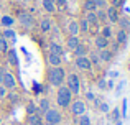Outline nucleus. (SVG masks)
I'll list each match as a JSON object with an SVG mask.
<instances>
[{
	"instance_id": "7ed1b4c3",
	"label": "nucleus",
	"mask_w": 130,
	"mask_h": 125,
	"mask_svg": "<svg viewBox=\"0 0 130 125\" xmlns=\"http://www.w3.org/2000/svg\"><path fill=\"white\" fill-rule=\"evenodd\" d=\"M66 87L69 89V92L73 94V96H77V94L81 92V79L77 74H69V76H66Z\"/></svg>"
},
{
	"instance_id": "cd10ccee",
	"label": "nucleus",
	"mask_w": 130,
	"mask_h": 125,
	"mask_svg": "<svg viewBox=\"0 0 130 125\" xmlns=\"http://www.w3.org/2000/svg\"><path fill=\"white\" fill-rule=\"evenodd\" d=\"M36 112H38V105H36L35 102H28L26 104V114H28V115L36 114Z\"/></svg>"
},
{
	"instance_id": "3c124183",
	"label": "nucleus",
	"mask_w": 130,
	"mask_h": 125,
	"mask_svg": "<svg viewBox=\"0 0 130 125\" xmlns=\"http://www.w3.org/2000/svg\"><path fill=\"white\" fill-rule=\"evenodd\" d=\"M23 2H28V0H23Z\"/></svg>"
},
{
	"instance_id": "dca6fc26",
	"label": "nucleus",
	"mask_w": 130,
	"mask_h": 125,
	"mask_svg": "<svg viewBox=\"0 0 130 125\" xmlns=\"http://www.w3.org/2000/svg\"><path fill=\"white\" fill-rule=\"evenodd\" d=\"M94 45H95V48H97V49H105V48L109 46V40L99 35V36H95V40H94Z\"/></svg>"
},
{
	"instance_id": "9b49d317",
	"label": "nucleus",
	"mask_w": 130,
	"mask_h": 125,
	"mask_svg": "<svg viewBox=\"0 0 130 125\" xmlns=\"http://www.w3.org/2000/svg\"><path fill=\"white\" fill-rule=\"evenodd\" d=\"M105 16H107V20L110 23H117V20L120 18L119 16V13H117V8L115 7H109L107 10H105Z\"/></svg>"
},
{
	"instance_id": "de8ad7c7",
	"label": "nucleus",
	"mask_w": 130,
	"mask_h": 125,
	"mask_svg": "<svg viewBox=\"0 0 130 125\" xmlns=\"http://www.w3.org/2000/svg\"><path fill=\"white\" fill-rule=\"evenodd\" d=\"M28 2H38V0H28Z\"/></svg>"
},
{
	"instance_id": "6ab92c4d",
	"label": "nucleus",
	"mask_w": 130,
	"mask_h": 125,
	"mask_svg": "<svg viewBox=\"0 0 130 125\" xmlns=\"http://www.w3.org/2000/svg\"><path fill=\"white\" fill-rule=\"evenodd\" d=\"M2 36L7 40V41H8V40H10V41H15L17 33H15V30H13V28H5V30L2 31Z\"/></svg>"
},
{
	"instance_id": "e433bc0d",
	"label": "nucleus",
	"mask_w": 130,
	"mask_h": 125,
	"mask_svg": "<svg viewBox=\"0 0 130 125\" xmlns=\"http://www.w3.org/2000/svg\"><path fill=\"white\" fill-rule=\"evenodd\" d=\"M99 110H101L102 114H109L110 112V105H109L107 102H101L99 104Z\"/></svg>"
},
{
	"instance_id": "49530a36",
	"label": "nucleus",
	"mask_w": 130,
	"mask_h": 125,
	"mask_svg": "<svg viewBox=\"0 0 130 125\" xmlns=\"http://www.w3.org/2000/svg\"><path fill=\"white\" fill-rule=\"evenodd\" d=\"M3 74H5V69L0 67V84H2V79H3Z\"/></svg>"
},
{
	"instance_id": "72a5a7b5",
	"label": "nucleus",
	"mask_w": 130,
	"mask_h": 125,
	"mask_svg": "<svg viewBox=\"0 0 130 125\" xmlns=\"http://www.w3.org/2000/svg\"><path fill=\"white\" fill-rule=\"evenodd\" d=\"M117 23L120 25V28H122V30H125V31H127V28L130 26V20H127V18H119V20H117Z\"/></svg>"
},
{
	"instance_id": "393cba45",
	"label": "nucleus",
	"mask_w": 130,
	"mask_h": 125,
	"mask_svg": "<svg viewBox=\"0 0 130 125\" xmlns=\"http://www.w3.org/2000/svg\"><path fill=\"white\" fill-rule=\"evenodd\" d=\"M8 53V63L12 64V66H18V56H17V51L15 49H10Z\"/></svg>"
},
{
	"instance_id": "603ef678",
	"label": "nucleus",
	"mask_w": 130,
	"mask_h": 125,
	"mask_svg": "<svg viewBox=\"0 0 130 125\" xmlns=\"http://www.w3.org/2000/svg\"><path fill=\"white\" fill-rule=\"evenodd\" d=\"M128 59H130V58H128Z\"/></svg>"
},
{
	"instance_id": "f3484780",
	"label": "nucleus",
	"mask_w": 130,
	"mask_h": 125,
	"mask_svg": "<svg viewBox=\"0 0 130 125\" xmlns=\"http://www.w3.org/2000/svg\"><path fill=\"white\" fill-rule=\"evenodd\" d=\"M26 123H30V125H43L44 120H43V117L40 115L38 112H36V114H31V115H28V122H26Z\"/></svg>"
},
{
	"instance_id": "b1692460",
	"label": "nucleus",
	"mask_w": 130,
	"mask_h": 125,
	"mask_svg": "<svg viewBox=\"0 0 130 125\" xmlns=\"http://www.w3.org/2000/svg\"><path fill=\"white\" fill-rule=\"evenodd\" d=\"M125 84H127V81H125V79H120V81L117 82V86H115V91H114L115 97H119L122 92H124V89H125Z\"/></svg>"
},
{
	"instance_id": "aec40b11",
	"label": "nucleus",
	"mask_w": 130,
	"mask_h": 125,
	"mask_svg": "<svg viewBox=\"0 0 130 125\" xmlns=\"http://www.w3.org/2000/svg\"><path fill=\"white\" fill-rule=\"evenodd\" d=\"M115 40H117V43H119V45H124V43L128 40V35H127V31L120 28L117 33H115Z\"/></svg>"
},
{
	"instance_id": "1a4fd4ad",
	"label": "nucleus",
	"mask_w": 130,
	"mask_h": 125,
	"mask_svg": "<svg viewBox=\"0 0 130 125\" xmlns=\"http://www.w3.org/2000/svg\"><path fill=\"white\" fill-rule=\"evenodd\" d=\"M40 30H41L43 33H50L51 30H53V20H51L50 16L41 18V22H40Z\"/></svg>"
},
{
	"instance_id": "a19ab883",
	"label": "nucleus",
	"mask_w": 130,
	"mask_h": 125,
	"mask_svg": "<svg viewBox=\"0 0 130 125\" xmlns=\"http://www.w3.org/2000/svg\"><path fill=\"white\" fill-rule=\"evenodd\" d=\"M7 94H8V91L5 89V87L0 84V99H3V97H7Z\"/></svg>"
},
{
	"instance_id": "7c9ffc66",
	"label": "nucleus",
	"mask_w": 130,
	"mask_h": 125,
	"mask_svg": "<svg viewBox=\"0 0 130 125\" xmlns=\"http://www.w3.org/2000/svg\"><path fill=\"white\" fill-rule=\"evenodd\" d=\"M110 115H112V122H115V120H120V109L119 107H115V109H110Z\"/></svg>"
},
{
	"instance_id": "c756f323",
	"label": "nucleus",
	"mask_w": 130,
	"mask_h": 125,
	"mask_svg": "<svg viewBox=\"0 0 130 125\" xmlns=\"http://www.w3.org/2000/svg\"><path fill=\"white\" fill-rule=\"evenodd\" d=\"M7 51H8V41H7L2 36V33H0V53H7Z\"/></svg>"
},
{
	"instance_id": "2eb2a0df",
	"label": "nucleus",
	"mask_w": 130,
	"mask_h": 125,
	"mask_svg": "<svg viewBox=\"0 0 130 125\" xmlns=\"http://www.w3.org/2000/svg\"><path fill=\"white\" fill-rule=\"evenodd\" d=\"M46 59H48V64H50V66H53V67L61 66V63H63V58H61V56H58V55H53V53H50Z\"/></svg>"
},
{
	"instance_id": "ddd939ff",
	"label": "nucleus",
	"mask_w": 130,
	"mask_h": 125,
	"mask_svg": "<svg viewBox=\"0 0 130 125\" xmlns=\"http://www.w3.org/2000/svg\"><path fill=\"white\" fill-rule=\"evenodd\" d=\"M41 5H43L44 12H48L50 15L56 13V10H58V7H56V3H54V0H41Z\"/></svg>"
},
{
	"instance_id": "bb28decb",
	"label": "nucleus",
	"mask_w": 130,
	"mask_h": 125,
	"mask_svg": "<svg viewBox=\"0 0 130 125\" xmlns=\"http://www.w3.org/2000/svg\"><path fill=\"white\" fill-rule=\"evenodd\" d=\"M77 125H92L91 117H89L87 114H83V115H79V119H77Z\"/></svg>"
},
{
	"instance_id": "473e14b6",
	"label": "nucleus",
	"mask_w": 130,
	"mask_h": 125,
	"mask_svg": "<svg viewBox=\"0 0 130 125\" xmlns=\"http://www.w3.org/2000/svg\"><path fill=\"white\" fill-rule=\"evenodd\" d=\"M89 61H91V64L92 66H99V64H101V59H99V55L97 53H91V56H89Z\"/></svg>"
},
{
	"instance_id": "9d476101",
	"label": "nucleus",
	"mask_w": 130,
	"mask_h": 125,
	"mask_svg": "<svg viewBox=\"0 0 130 125\" xmlns=\"http://www.w3.org/2000/svg\"><path fill=\"white\" fill-rule=\"evenodd\" d=\"M97 55H99V59H101V63H109V61H112V58H114V53H112L109 48L99 49Z\"/></svg>"
},
{
	"instance_id": "423d86ee",
	"label": "nucleus",
	"mask_w": 130,
	"mask_h": 125,
	"mask_svg": "<svg viewBox=\"0 0 130 125\" xmlns=\"http://www.w3.org/2000/svg\"><path fill=\"white\" fill-rule=\"evenodd\" d=\"M2 86L5 87L7 91H13V89H15V87H17V77H15V74L5 71L3 79H2Z\"/></svg>"
},
{
	"instance_id": "4be33fe9",
	"label": "nucleus",
	"mask_w": 130,
	"mask_h": 125,
	"mask_svg": "<svg viewBox=\"0 0 130 125\" xmlns=\"http://www.w3.org/2000/svg\"><path fill=\"white\" fill-rule=\"evenodd\" d=\"M73 53H74V56H87L86 53H87V48H86V45H83V43H81V45H77L76 48L73 49Z\"/></svg>"
},
{
	"instance_id": "412c9836",
	"label": "nucleus",
	"mask_w": 130,
	"mask_h": 125,
	"mask_svg": "<svg viewBox=\"0 0 130 125\" xmlns=\"http://www.w3.org/2000/svg\"><path fill=\"white\" fill-rule=\"evenodd\" d=\"M0 23H2L5 28H12L13 23H15V18H13V16H10V15H3L2 18H0Z\"/></svg>"
},
{
	"instance_id": "79ce46f5",
	"label": "nucleus",
	"mask_w": 130,
	"mask_h": 125,
	"mask_svg": "<svg viewBox=\"0 0 130 125\" xmlns=\"http://www.w3.org/2000/svg\"><path fill=\"white\" fill-rule=\"evenodd\" d=\"M109 77H110L112 81L117 79V77H119V71H109Z\"/></svg>"
},
{
	"instance_id": "6e6552de",
	"label": "nucleus",
	"mask_w": 130,
	"mask_h": 125,
	"mask_svg": "<svg viewBox=\"0 0 130 125\" xmlns=\"http://www.w3.org/2000/svg\"><path fill=\"white\" fill-rule=\"evenodd\" d=\"M76 66L79 67L81 71H91L92 64L89 61V56H77L76 58Z\"/></svg>"
},
{
	"instance_id": "37998d69",
	"label": "nucleus",
	"mask_w": 130,
	"mask_h": 125,
	"mask_svg": "<svg viewBox=\"0 0 130 125\" xmlns=\"http://www.w3.org/2000/svg\"><path fill=\"white\" fill-rule=\"evenodd\" d=\"M92 2L95 3V7H97V8H102V7L105 5V0H92Z\"/></svg>"
},
{
	"instance_id": "ea45409f",
	"label": "nucleus",
	"mask_w": 130,
	"mask_h": 125,
	"mask_svg": "<svg viewBox=\"0 0 130 125\" xmlns=\"http://www.w3.org/2000/svg\"><path fill=\"white\" fill-rule=\"evenodd\" d=\"M97 86H99V89L105 91V89H107V82H105V79H101V81L97 82Z\"/></svg>"
},
{
	"instance_id": "58836bf2",
	"label": "nucleus",
	"mask_w": 130,
	"mask_h": 125,
	"mask_svg": "<svg viewBox=\"0 0 130 125\" xmlns=\"http://www.w3.org/2000/svg\"><path fill=\"white\" fill-rule=\"evenodd\" d=\"M86 99L91 100V102H94V100H95V96H94V92H92V91H87V92H86Z\"/></svg>"
},
{
	"instance_id": "c9c22d12",
	"label": "nucleus",
	"mask_w": 130,
	"mask_h": 125,
	"mask_svg": "<svg viewBox=\"0 0 130 125\" xmlns=\"http://www.w3.org/2000/svg\"><path fill=\"white\" fill-rule=\"evenodd\" d=\"M127 105H128V100L124 99L122 100V109H120V117L122 119H125V115H127Z\"/></svg>"
},
{
	"instance_id": "f257e3e1",
	"label": "nucleus",
	"mask_w": 130,
	"mask_h": 125,
	"mask_svg": "<svg viewBox=\"0 0 130 125\" xmlns=\"http://www.w3.org/2000/svg\"><path fill=\"white\" fill-rule=\"evenodd\" d=\"M48 79H50V84H51V86L59 87V86H63V82L66 81V71H64L61 66L51 67V69H50V74H48Z\"/></svg>"
},
{
	"instance_id": "0eeeda50",
	"label": "nucleus",
	"mask_w": 130,
	"mask_h": 125,
	"mask_svg": "<svg viewBox=\"0 0 130 125\" xmlns=\"http://www.w3.org/2000/svg\"><path fill=\"white\" fill-rule=\"evenodd\" d=\"M18 22L22 23V26H25V28H33V25H35V18H33L31 13L28 12H22L18 15Z\"/></svg>"
},
{
	"instance_id": "09e8293b",
	"label": "nucleus",
	"mask_w": 130,
	"mask_h": 125,
	"mask_svg": "<svg viewBox=\"0 0 130 125\" xmlns=\"http://www.w3.org/2000/svg\"><path fill=\"white\" fill-rule=\"evenodd\" d=\"M0 125H2V115H0Z\"/></svg>"
},
{
	"instance_id": "a211bd4d",
	"label": "nucleus",
	"mask_w": 130,
	"mask_h": 125,
	"mask_svg": "<svg viewBox=\"0 0 130 125\" xmlns=\"http://www.w3.org/2000/svg\"><path fill=\"white\" fill-rule=\"evenodd\" d=\"M77 45H81V40H79V36H69V38L66 40V46L73 51L74 48H76Z\"/></svg>"
},
{
	"instance_id": "4468645a",
	"label": "nucleus",
	"mask_w": 130,
	"mask_h": 125,
	"mask_svg": "<svg viewBox=\"0 0 130 125\" xmlns=\"http://www.w3.org/2000/svg\"><path fill=\"white\" fill-rule=\"evenodd\" d=\"M50 53L58 55V56H63V55H64L63 45H59V43H56V41H51V43H50Z\"/></svg>"
},
{
	"instance_id": "a878e982",
	"label": "nucleus",
	"mask_w": 130,
	"mask_h": 125,
	"mask_svg": "<svg viewBox=\"0 0 130 125\" xmlns=\"http://www.w3.org/2000/svg\"><path fill=\"white\" fill-rule=\"evenodd\" d=\"M86 22L89 23V26H94L95 25V23H97L99 22V20H97V16H95V12H86Z\"/></svg>"
},
{
	"instance_id": "5701e85b",
	"label": "nucleus",
	"mask_w": 130,
	"mask_h": 125,
	"mask_svg": "<svg viewBox=\"0 0 130 125\" xmlns=\"http://www.w3.org/2000/svg\"><path fill=\"white\" fill-rule=\"evenodd\" d=\"M48 109H50V99H46V97L40 99V102H38V110H40L41 114H44Z\"/></svg>"
},
{
	"instance_id": "39448f33",
	"label": "nucleus",
	"mask_w": 130,
	"mask_h": 125,
	"mask_svg": "<svg viewBox=\"0 0 130 125\" xmlns=\"http://www.w3.org/2000/svg\"><path fill=\"white\" fill-rule=\"evenodd\" d=\"M69 109H71V112H73L74 117H79V115H83V114H86V102L81 100V99H76V100L71 102Z\"/></svg>"
},
{
	"instance_id": "20e7f679",
	"label": "nucleus",
	"mask_w": 130,
	"mask_h": 125,
	"mask_svg": "<svg viewBox=\"0 0 130 125\" xmlns=\"http://www.w3.org/2000/svg\"><path fill=\"white\" fill-rule=\"evenodd\" d=\"M61 119H63L61 112H59V110H56V109H51V107L43 114V120H44V122H50V123H53V125H58V123L61 122Z\"/></svg>"
},
{
	"instance_id": "2f4dec72",
	"label": "nucleus",
	"mask_w": 130,
	"mask_h": 125,
	"mask_svg": "<svg viewBox=\"0 0 130 125\" xmlns=\"http://www.w3.org/2000/svg\"><path fill=\"white\" fill-rule=\"evenodd\" d=\"M101 36H104V38H110L112 36V28L110 26H102V31H101Z\"/></svg>"
},
{
	"instance_id": "4c0bfd02",
	"label": "nucleus",
	"mask_w": 130,
	"mask_h": 125,
	"mask_svg": "<svg viewBox=\"0 0 130 125\" xmlns=\"http://www.w3.org/2000/svg\"><path fill=\"white\" fill-rule=\"evenodd\" d=\"M95 16H97V20H101V22H104V20H107V16H105V12L104 10H95Z\"/></svg>"
},
{
	"instance_id": "8fccbe9b",
	"label": "nucleus",
	"mask_w": 130,
	"mask_h": 125,
	"mask_svg": "<svg viewBox=\"0 0 130 125\" xmlns=\"http://www.w3.org/2000/svg\"><path fill=\"white\" fill-rule=\"evenodd\" d=\"M23 125H30V123H23Z\"/></svg>"
},
{
	"instance_id": "c85d7f7f",
	"label": "nucleus",
	"mask_w": 130,
	"mask_h": 125,
	"mask_svg": "<svg viewBox=\"0 0 130 125\" xmlns=\"http://www.w3.org/2000/svg\"><path fill=\"white\" fill-rule=\"evenodd\" d=\"M84 10H86V12H95L97 7H95V3L92 2V0H86V2H84Z\"/></svg>"
},
{
	"instance_id": "f03ea898",
	"label": "nucleus",
	"mask_w": 130,
	"mask_h": 125,
	"mask_svg": "<svg viewBox=\"0 0 130 125\" xmlns=\"http://www.w3.org/2000/svg\"><path fill=\"white\" fill-rule=\"evenodd\" d=\"M56 102H58V105L63 107V109H66V107L71 105V102H73V94L69 92V89H68L66 86H59L58 87Z\"/></svg>"
},
{
	"instance_id": "f8f14e48",
	"label": "nucleus",
	"mask_w": 130,
	"mask_h": 125,
	"mask_svg": "<svg viewBox=\"0 0 130 125\" xmlns=\"http://www.w3.org/2000/svg\"><path fill=\"white\" fill-rule=\"evenodd\" d=\"M68 33H69V36H77L79 35V22L77 20H71L69 23H68Z\"/></svg>"
},
{
	"instance_id": "a18cd8bd",
	"label": "nucleus",
	"mask_w": 130,
	"mask_h": 125,
	"mask_svg": "<svg viewBox=\"0 0 130 125\" xmlns=\"http://www.w3.org/2000/svg\"><path fill=\"white\" fill-rule=\"evenodd\" d=\"M122 3H124V0H112V7H115V8H117V7H120Z\"/></svg>"
},
{
	"instance_id": "c03bdc74",
	"label": "nucleus",
	"mask_w": 130,
	"mask_h": 125,
	"mask_svg": "<svg viewBox=\"0 0 130 125\" xmlns=\"http://www.w3.org/2000/svg\"><path fill=\"white\" fill-rule=\"evenodd\" d=\"M56 7H66L68 5V0H54Z\"/></svg>"
},
{
	"instance_id": "f704fd0d",
	"label": "nucleus",
	"mask_w": 130,
	"mask_h": 125,
	"mask_svg": "<svg viewBox=\"0 0 130 125\" xmlns=\"http://www.w3.org/2000/svg\"><path fill=\"white\" fill-rule=\"evenodd\" d=\"M79 31H83V33H87L89 31V23L86 22V18H83L79 22Z\"/></svg>"
}]
</instances>
